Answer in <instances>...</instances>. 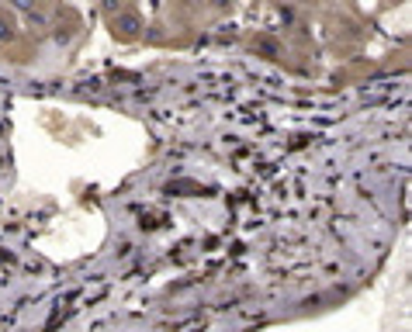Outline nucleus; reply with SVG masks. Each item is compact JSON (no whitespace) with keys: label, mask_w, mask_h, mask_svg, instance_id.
Instances as JSON below:
<instances>
[{"label":"nucleus","mask_w":412,"mask_h":332,"mask_svg":"<svg viewBox=\"0 0 412 332\" xmlns=\"http://www.w3.org/2000/svg\"><path fill=\"white\" fill-rule=\"evenodd\" d=\"M139 28H142V21H139L135 11H125L122 18H115V35H122V38H135Z\"/></svg>","instance_id":"f257e3e1"},{"label":"nucleus","mask_w":412,"mask_h":332,"mask_svg":"<svg viewBox=\"0 0 412 332\" xmlns=\"http://www.w3.org/2000/svg\"><path fill=\"white\" fill-rule=\"evenodd\" d=\"M11 4H14L18 11H31V7H35V0H11Z\"/></svg>","instance_id":"f03ea898"}]
</instances>
